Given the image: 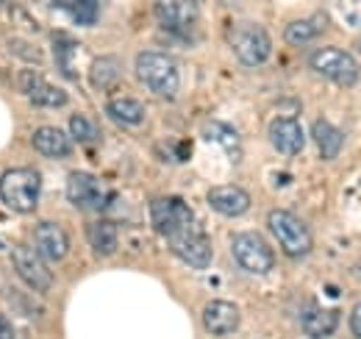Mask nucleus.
I'll return each mask as SVG.
<instances>
[{
  "label": "nucleus",
  "mask_w": 361,
  "mask_h": 339,
  "mask_svg": "<svg viewBox=\"0 0 361 339\" xmlns=\"http://www.w3.org/2000/svg\"><path fill=\"white\" fill-rule=\"evenodd\" d=\"M39 192H42V178L39 172L31 167L6 170L0 175V201L20 214H31L39 203Z\"/></svg>",
  "instance_id": "obj_1"
},
{
  "label": "nucleus",
  "mask_w": 361,
  "mask_h": 339,
  "mask_svg": "<svg viewBox=\"0 0 361 339\" xmlns=\"http://www.w3.org/2000/svg\"><path fill=\"white\" fill-rule=\"evenodd\" d=\"M136 78L153 95H161V97H176L180 86L178 64L159 50H145L136 56Z\"/></svg>",
  "instance_id": "obj_2"
},
{
  "label": "nucleus",
  "mask_w": 361,
  "mask_h": 339,
  "mask_svg": "<svg viewBox=\"0 0 361 339\" xmlns=\"http://www.w3.org/2000/svg\"><path fill=\"white\" fill-rule=\"evenodd\" d=\"M228 44H231L236 61L245 67H262L272 53V40L267 28H262L256 23H236L228 31Z\"/></svg>",
  "instance_id": "obj_3"
},
{
  "label": "nucleus",
  "mask_w": 361,
  "mask_h": 339,
  "mask_svg": "<svg viewBox=\"0 0 361 339\" xmlns=\"http://www.w3.org/2000/svg\"><path fill=\"white\" fill-rule=\"evenodd\" d=\"M267 225H270V234L278 239V245L283 248L286 256L303 258V256L312 254V245H314L312 231L298 214L286 212V209H272L267 217Z\"/></svg>",
  "instance_id": "obj_4"
},
{
  "label": "nucleus",
  "mask_w": 361,
  "mask_h": 339,
  "mask_svg": "<svg viewBox=\"0 0 361 339\" xmlns=\"http://www.w3.org/2000/svg\"><path fill=\"white\" fill-rule=\"evenodd\" d=\"M309 67L322 78H328L331 84L339 86H356L361 78L359 61L342 47H319L314 53H309Z\"/></svg>",
  "instance_id": "obj_5"
},
{
  "label": "nucleus",
  "mask_w": 361,
  "mask_h": 339,
  "mask_svg": "<svg viewBox=\"0 0 361 339\" xmlns=\"http://www.w3.org/2000/svg\"><path fill=\"white\" fill-rule=\"evenodd\" d=\"M231 254L242 270L253 275H264L275 267V254H272L270 242L256 231H239L231 242Z\"/></svg>",
  "instance_id": "obj_6"
},
{
  "label": "nucleus",
  "mask_w": 361,
  "mask_h": 339,
  "mask_svg": "<svg viewBox=\"0 0 361 339\" xmlns=\"http://www.w3.org/2000/svg\"><path fill=\"white\" fill-rule=\"evenodd\" d=\"M167 242H170L173 254L178 256L183 264L195 267V270H206L212 264V258H214L212 242H209V237L203 234V228L197 222L186 225L183 231H178L176 237H170Z\"/></svg>",
  "instance_id": "obj_7"
},
{
  "label": "nucleus",
  "mask_w": 361,
  "mask_h": 339,
  "mask_svg": "<svg viewBox=\"0 0 361 339\" xmlns=\"http://www.w3.org/2000/svg\"><path fill=\"white\" fill-rule=\"evenodd\" d=\"M150 222L164 239H170L195 222V214L180 198H156L150 203Z\"/></svg>",
  "instance_id": "obj_8"
},
{
  "label": "nucleus",
  "mask_w": 361,
  "mask_h": 339,
  "mask_svg": "<svg viewBox=\"0 0 361 339\" xmlns=\"http://www.w3.org/2000/svg\"><path fill=\"white\" fill-rule=\"evenodd\" d=\"M11 261L17 275L34 290V292H47L53 287V273L47 270L45 258L37 254L31 245H14L11 248Z\"/></svg>",
  "instance_id": "obj_9"
},
{
  "label": "nucleus",
  "mask_w": 361,
  "mask_h": 339,
  "mask_svg": "<svg viewBox=\"0 0 361 339\" xmlns=\"http://www.w3.org/2000/svg\"><path fill=\"white\" fill-rule=\"evenodd\" d=\"M67 198L73 206L84 209V212H103L109 203V192L100 184V178H94L90 172H70L67 178Z\"/></svg>",
  "instance_id": "obj_10"
},
{
  "label": "nucleus",
  "mask_w": 361,
  "mask_h": 339,
  "mask_svg": "<svg viewBox=\"0 0 361 339\" xmlns=\"http://www.w3.org/2000/svg\"><path fill=\"white\" fill-rule=\"evenodd\" d=\"M20 89L25 92V97L34 103V106H42V109H59L67 103V92L59 89V86H50L42 78V73H34V70H23L20 78H17Z\"/></svg>",
  "instance_id": "obj_11"
},
{
  "label": "nucleus",
  "mask_w": 361,
  "mask_h": 339,
  "mask_svg": "<svg viewBox=\"0 0 361 339\" xmlns=\"http://www.w3.org/2000/svg\"><path fill=\"white\" fill-rule=\"evenodd\" d=\"M239 323H242V311L231 300H212L203 309V328L212 337H228V334H233L239 328Z\"/></svg>",
  "instance_id": "obj_12"
},
{
  "label": "nucleus",
  "mask_w": 361,
  "mask_h": 339,
  "mask_svg": "<svg viewBox=\"0 0 361 339\" xmlns=\"http://www.w3.org/2000/svg\"><path fill=\"white\" fill-rule=\"evenodd\" d=\"M270 142L281 156H298L306 148V133L295 117H275L270 123Z\"/></svg>",
  "instance_id": "obj_13"
},
{
  "label": "nucleus",
  "mask_w": 361,
  "mask_h": 339,
  "mask_svg": "<svg viewBox=\"0 0 361 339\" xmlns=\"http://www.w3.org/2000/svg\"><path fill=\"white\" fill-rule=\"evenodd\" d=\"M300 328L312 339L331 337L339 328V309H325L319 303H306L300 311Z\"/></svg>",
  "instance_id": "obj_14"
},
{
  "label": "nucleus",
  "mask_w": 361,
  "mask_h": 339,
  "mask_svg": "<svg viewBox=\"0 0 361 339\" xmlns=\"http://www.w3.org/2000/svg\"><path fill=\"white\" fill-rule=\"evenodd\" d=\"M34 251L45 261H61L70 251V239L61 225L56 222H39L34 228Z\"/></svg>",
  "instance_id": "obj_15"
},
{
  "label": "nucleus",
  "mask_w": 361,
  "mask_h": 339,
  "mask_svg": "<svg viewBox=\"0 0 361 339\" xmlns=\"http://www.w3.org/2000/svg\"><path fill=\"white\" fill-rule=\"evenodd\" d=\"M206 201H209V206L214 212L223 214V217H242L250 209V195L236 184H223V186L209 189Z\"/></svg>",
  "instance_id": "obj_16"
},
{
  "label": "nucleus",
  "mask_w": 361,
  "mask_h": 339,
  "mask_svg": "<svg viewBox=\"0 0 361 339\" xmlns=\"http://www.w3.org/2000/svg\"><path fill=\"white\" fill-rule=\"evenodd\" d=\"M197 11H200L197 3H178V0H173V3H156L159 23L167 31H173V34L192 31V25L197 23Z\"/></svg>",
  "instance_id": "obj_17"
},
{
  "label": "nucleus",
  "mask_w": 361,
  "mask_h": 339,
  "mask_svg": "<svg viewBox=\"0 0 361 339\" xmlns=\"http://www.w3.org/2000/svg\"><path fill=\"white\" fill-rule=\"evenodd\" d=\"M31 145H34L42 156H47V159H64V156L73 153L70 136H67L61 128H53V126H45V128H39V131H34Z\"/></svg>",
  "instance_id": "obj_18"
},
{
  "label": "nucleus",
  "mask_w": 361,
  "mask_h": 339,
  "mask_svg": "<svg viewBox=\"0 0 361 339\" xmlns=\"http://www.w3.org/2000/svg\"><path fill=\"white\" fill-rule=\"evenodd\" d=\"M87 239H90L92 251L97 256H114L120 237H117V225L111 220H94L87 225Z\"/></svg>",
  "instance_id": "obj_19"
},
{
  "label": "nucleus",
  "mask_w": 361,
  "mask_h": 339,
  "mask_svg": "<svg viewBox=\"0 0 361 339\" xmlns=\"http://www.w3.org/2000/svg\"><path fill=\"white\" fill-rule=\"evenodd\" d=\"M312 139H314L317 150H319L322 159H336L339 150H342V145H345L342 131L336 126H331L328 120H322V117L314 120V126H312Z\"/></svg>",
  "instance_id": "obj_20"
},
{
  "label": "nucleus",
  "mask_w": 361,
  "mask_h": 339,
  "mask_svg": "<svg viewBox=\"0 0 361 339\" xmlns=\"http://www.w3.org/2000/svg\"><path fill=\"white\" fill-rule=\"evenodd\" d=\"M106 112H109V117L114 123L128 128L142 126V120H145V106L136 97H114V100H109Z\"/></svg>",
  "instance_id": "obj_21"
},
{
  "label": "nucleus",
  "mask_w": 361,
  "mask_h": 339,
  "mask_svg": "<svg viewBox=\"0 0 361 339\" xmlns=\"http://www.w3.org/2000/svg\"><path fill=\"white\" fill-rule=\"evenodd\" d=\"M322 28H325V17L322 14H317L312 20H295V23H289L283 28V40L289 44H306L317 40L322 34Z\"/></svg>",
  "instance_id": "obj_22"
},
{
  "label": "nucleus",
  "mask_w": 361,
  "mask_h": 339,
  "mask_svg": "<svg viewBox=\"0 0 361 339\" xmlns=\"http://www.w3.org/2000/svg\"><path fill=\"white\" fill-rule=\"evenodd\" d=\"M90 76L94 89H111V86L117 84V78H120V64L111 56H100V59H94Z\"/></svg>",
  "instance_id": "obj_23"
},
{
  "label": "nucleus",
  "mask_w": 361,
  "mask_h": 339,
  "mask_svg": "<svg viewBox=\"0 0 361 339\" xmlns=\"http://www.w3.org/2000/svg\"><path fill=\"white\" fill-rule=\"evenodd\" d=\"M203 136H206V139H212L214 145H220V148L228 150L231 156H236V153H239V133H236L231 126H226V123H206Z\"/></svg>",
  "instance_id": "obj_24"
},
{
  "label": "nucleus",
  "mask_w": 361,
  "mask_h": 339,
  "mask_svg": "<svg viewBox=\"0 0 361 339\" xmlns=\"http://www.w3.org/2000/svg\"><path fill=\"white\" fill-rule=\"evenodd\" d=\"M59 8H70V14H73V20L75 23H81V25H92V23H97V17H100V6L97 3H59Z\"/></svg>",
  "instance_id": "obj_25"
},
{
  "label": "nucleus",
  "mask_w": 361,
  "mask_h": 339,
  "mask_svg": "<svg viewBox=\"0 0 361 339\" xmlns=\"http://www.w3.org/2000/svg\"><path fill=\"white\" fill-rule=\"evenodd\" d=\"M70 133H73V139H78V142H94V139L100 136L97 126L92 123L90 117H84V114H73V117H70Z\"/></svg>",
  "instance_id": "obj_26"
},
{
  "label": "nucleus",
  "mask_w": 361,
  "mask_h": 339,
  "mask_svg": "<svg viewBox=\"0 0 361 339\" xmlns=\"http://www.w3.org/2000/svg\"><path fill=\"white\" fill-rule=\"evenodd\" d=\"M350 331H353L356 339H361V300L353 306V311H350Z\"/></svg>",
  "instance_id": "obj_27"
},
{
  "label": "nucleus",
  "mask_w": 361,
  "mask_h": 339,
  "mask_svg": "<svg viewBox=\"0 0 361 339\" xmlns=\"http://www.w3.org/2000/svg\"><path fill=\"white\" fill-rule=\"evenodd\" d=\"M0 339H14V328L3 314H0Z\"/></svg>",
  "instance_id": "obj_28"
}]
</instances>
